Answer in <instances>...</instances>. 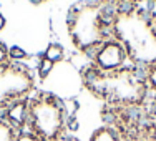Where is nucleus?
<instances>
[{"mask_svg":"<svg viewBox=\"0 0 156 141\" xmlns=\"http://www.w3.org/2000/svg\"><path fill=\"white\" fill-rule=\"evenodd\" d=\"M90 141H121V139L115 129L103 126V128L95 129L93 135L90 136Z\"/></svg>","mask_w":156,"mask_h":141,"instance_id":"6","label":"nucleus"},{"mask_svg":"<svg viewBox=\"0 0 156 141\" xmlns=\"http://www.w3.org/2000/svg\"><path fill=\"white\" fill-rule=\"evenodd\" d=\"M116 32L120 33V42L136 60L156 62V33L150 18L133 12H126L116 20Z\"/></svg>","mask_w":156,"mask_h":141,"instance_id":"1","label":"nucleus"},{"mask_svg":"<svg viewBox=\"0 0 156 141\" xmlns=\"http://www.w3.org/2000/svg\"><path fill=\"white\" fill-rule=\"evenodd\" d=\"M5 23H7V22H5V17H3V13L0 12V32L5 28Z\"/></svg>","mask_w":156,"mask_h":141,"instance_id":"15","label":"nucleus"},{"mask_svg":"<svg viewBox=\"0 0 156 141\" xmlns=\"http://www.w3.org/2000/svg\"><path fill=\"white\" fill-rule=\"evenodd\" d=\"M66 128V110L63 103L51 93H38L30 98L28 129L51 141L63 136Z\"/></svg>","mask_w":156,"mask_h":141,"instance_id":"2","label":"nucleus"},{"mask_svg":"<svg viewBox=\"0 0 156 141\" xmlns=\"http://www.w3.org/2000/svg\"><path fill=\"white\" fill-rule=\"evenodd\" d=\"M51 141H66L65 138H63V136H62V138H57V139H51Z\"/></svg>","mask_w":156,"mask_h":141,"instance_id":"17","label":"nucleus"},{"mask_svg":"<svg viewBox=\"0 0 156 141\" xmlns=\"http://www.w3.org/2000/svg\"><path fill=\"white\" fill-rule=\"evenodd\" d=\"M129 2H135V0H129Z\"/></svg>","mask_w":156,"mask_h":141,"instance_id":"18","label":"nucleus"},{"mask_svg":"<svg viewBox=\"0 0 156 141\" xmlns=\"http://www.w3.org/2000/svg\"><path fill=\"white\" fill-rule=\"evenodd\" d=\"M15 141H45L42 136H38L37 133H33L32 129H22V131L17 133V138Z\"/></svg>","mask_w":156,"mask_h":141,"instance_id":"10","label":"nucleus"},{"mask_svg":"<svg viewBox=\"0 0 156 141\" xmlns=\"http://www.w3.org/2000/svg\"><path fill=\"white\" fill-rule=\"evenodd\" d=\"M9 58H12V60H15V62H22V60L27 58V51L18 45H12L9 48Z\"/></svg>","mask_w":156,"mask_h":141,"instance_id":"11","label":"nucleus"},{"mask_svg":"<svg viewBox=\"0 0 156 141\" xmlns=\"http://www.w3.org/2000/svg\"><path fill=\"white\" fill-rule=\"evenodd\" d=\"M17 129L10 126L3 118H0V141H15L17 138Z\"/></svg>","mask_w":156,"mask_h":141,"instance_id":"8","label":"nucleus"},{"mask_svg":"<svg viewBox=\"0 0 156 141\" xmlns=\"http://www.w3.org/2000/svg\"><path fill=\"white\" fill-rule=\"evenodd\" d=\"M43 57L47 58V60H50L51 63H58L63 60V57H65V48H63L60 43H50L45 51H43Z\"/></svg>","mask_w":156,"mask_h":141,"instance_id":"7","label":"nucleus"},{"mask_svg":"<svg viewBox=\"0 0 156 141\" xmlns=\"http://www.w3.org/2000/svg\"><path fill=\"white\" fill-rule=\"evenodd\" d=\"M66 141H81V139L76 138V136H70V138H66Z\"/></svg>","mask_w":156,"mask_h":141,"instance_id":"16","label":"nucleus"},{"mask_svg":"<svg viewBox=\"0 0 156 141\" xmlns=\"http://www.w3.org/2000/svg\"><path fill=\"white\" fill-rule=\"evenodd\" d=\"M148 18H150L151 25H153V28L156 30V0H151L150 2V10H148Z\"/></svg>","mask_w":156,"mask_h":141,"instance_id":"12","label":"nucleus"},{"mask_svg":"<svg viewBox=\"0 0 156 141\" xmlns=\"http://www.w3.org/2000/svg\"><path fill=\"white\" fill-rule=\"evenodd\" d=\"M148 81L156 88V63H153L150 68V73H148Z\"/></svg>","mask_w":156,"mask_h":141,"instance_id":"14","label":"nucleus"},{"mask_svg":"<svg viewBox=\"0 0 156 141\" xmlns=\"http://www.w3.org/2000/svg\"><path fill=\"white\" fill-rule=\"evenodd\" d=\"M128 58V50L120 40H106L96 48L95 63L101 73H113L123 70V65Z\"/></svg>","mask_w":156,"mask_h":141,"instance_id":"4","label":"nucleus"},{"mask_svg":"<svg viewBox=\"0 0 156 141\" xmlns=\"http://www.w3.org/2000/svg\"><path fill=\"white\" fill-rule=\"evenodd\" d=\"M32 88V76L18 66L0 68V106H7Z\"/></svg>","mask_w":156,"mask_h":141,"instance_id":"3","label":"nucleus"},{"mask_svg":"<svg viewBox=\"0 0 156 141\" xmlns=\"http://www.w3.org/2000/svg\"><path fill=\"white\" fill-rule=\"evenodd\" d=\"M53 68H55V63H51L50 60H47L45 57H42V60L38 63V76L42 80H47L48 76L51 75Z\"/></svg>","mask_w":156,"mask_h":141,"instance_id":"9","label":"nucleus"},{"mask_svg":"<svg viewBox=\"0 0 156 141\" xmlns=\"http://www.w3.org/2000/svg\"><path fill=\"white\" fill-rule=\"evenodd\" d=\"M3 120L10 126L22 131L28 128V120H30V100L28 98H18L5 106L3 111Z\"/></svg>","mask_w":156,"mask_h":141,"instance_id":"5","label":"nucleus"},{"mask_svg":"<svg viewBox=\"0 0 156 141\" xmlns=\"http://www.w3.org/2000/svg\"><path fill=\"white\" fill-rule=\"evenodd\" d=\"M7 58H9V48L3 43H0V68L7 63Z\"/></svg>","mask_w":156,"mask_h":141,"instance_id":"13","label":"nucleus"}]
</instances>
